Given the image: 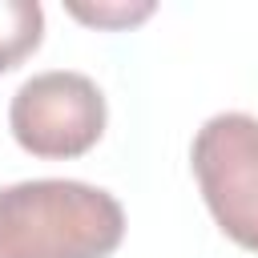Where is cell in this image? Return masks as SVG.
<instances>
[{
	"label": "cell",
	"instance_id": "5b68a950",
	"mask_svg": "<svg viewBox=\"0 0 258 258\" xmlns=\"http://www.w3.org/2000/svg\"><path fill=\"white\" fill-rule=\"evenodd\" d=\"M149 12H153V4H97V8L73 4V16H81V20H89V24H105V28H121V24L145 20Z\"/></svg>",
	"mask_w": 258,
	"mask_h": 258
},
{
	"label": "cell",
	"instance_id": "6da1fadb",
	"mask_svg": "<svg viewBox=\"0 0 258 258\" xmlns=\"http://www.w3.org/2000/svg\"><path fill=\"white\" fill-rule=\"evenodd\" d=\"M125 238L113 194L40 177L0 189V258H109Z\"/></svg>",
	"mask_w": 258,
	"mask_h": 258
},
{
	"label": "cell",
	"instance_id": "7a4b0ae2",
	"mask_svg": "<svg viewBox=\"0 0 258 258\" xmlns=\"http://www.w3.org/2000/svg\"><path fill=\"white\" fill-rule=\"evenodd\" d=\"M194 173L214 222L258 250V117L218 113L194 137Z\"/></svg>",
	"mask_w": 258,
	"mask_h": 258
},
{
	"label": "cell",
	"instance_id": "3957f363",
	"mask_svg": "<svg viewBox=\"0 0 258 258\" xmlns=\"http://www.w3.org/2000/svg\"><path fill=\"white\" fill-rule=\"evenodd\" d=\"M8 125L32 157H81L105 133V97L85 73L52 69L16 89Z\"/></svg>",
	"mask_w": 258,
	"mask_h": 258
},
{
	"label": "cell",
	"instance_id": "277c9868",
	"mask_svg": "<svg viewBox=\"0 0 258 258\" xmlns=\"http://www.w3.org/2000/svg\"><path fill=\"white\" fill-rule=\"evenodd\" d=\"M44 32V12L36 0H0V73L16 69L28 52H36Z\"/></svg>",
	"mask_w": 258,
	"mask_h": 258
}]
</instances>
